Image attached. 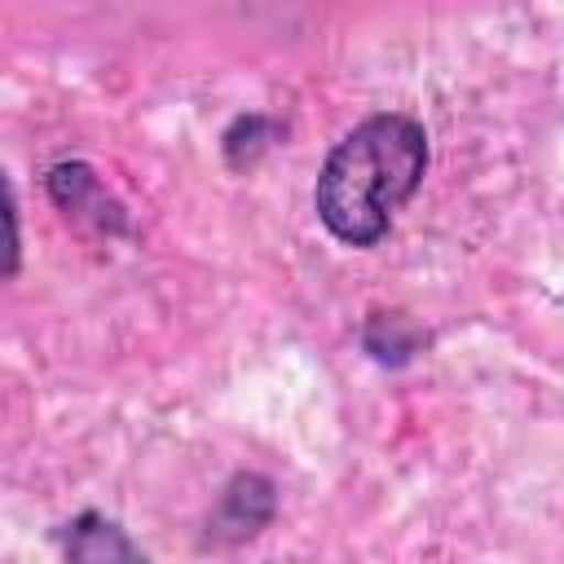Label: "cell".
Instances as JSON below:
<instances>
[{
    "label": "cell",
    "mask_w": 564,
    "mask_h": 564,
    "mask_svg": "<svg viewBox=\"0 0 564 564\" xmlns=\"http://www.w3.org/2000/svg\"><path fill=\"white\" fill-rule=\"evenodd\" d=\"M427 163L423 132L410 119L383 115L339 141L317 181V212L344 242H375L392 212L414 194Z\"/></svg>",
    "instance_id": "6da1fadb"
}]
</instances>
